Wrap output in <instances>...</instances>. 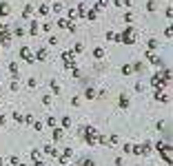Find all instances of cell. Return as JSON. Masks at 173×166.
Masks as SVG:
<instances>
[{
	"label": "cell",
	"instance_id": "1",
	"mask_svg": "<svg viewBox=\"0 0 173 166\" xmlns=\"http://www.w3.org/2000/svg\"><path fill=\"white\" fill-rule=\"evenodd\" d=\"M80 133H82V139L87 142L89 146H93V144H95V137H98V131H95L93 126H80Z\"/></svg>",
	"mask_w": 173,
	"mask_h": 166
},
{
	"label": "cell",
	"instance_id": "2",
	"mask_svg": "<svg viewBox=\"0 0 173 166\" xmlns=\"http://www.w3.org/2000/svg\"><path fill=\"white\" fill-rule=\"evenodd\" d=\"M120 40H122V44H135V27L127 25L125 31L120 33Z\"/></svg>",
	"mask_w": 173,
	"mask_h": 166
},
{
	"label": "cell",
	"instance_id": "3",
	"mask_svg": "<svg viewBox=\"0 0 173 166\" xmlns=\"http://www.w3.org/2000/svg\"><path fill=\"white\" fill-rule=\"evenodd\" d=\"M155 151L162 155V159L166 164H171V144L169 142H155Z\"/></svg>",
	"mask_w": 173,
	"mask_h": 166
},
{
	"label": "cell",
	"instance_id": "4",
	"mask_svg": "<svg viewBox=\"0 0 173 166\" xmlns=\"http://www.w3.org/2000/svg\"><path fill=\"white\" fill-rule=\"evenodd\" d=\"M11 27L9 25H3V22H0V44L3 46H9L11 44Z\"/></svg>",
	"mask_w": 173,
	"mask_h": 166
},
{
	"label": "cell",
	"instance_id": "5",
	"mask_svg": "<svg viewBox=\"0 0 173 166\" xmlns=\"http://www.w3.org/2000/svg\"><path fill=\"white\" fill-rule=\"evenodd\" d=\"M18 53H20V58H22L24 62H27V64H36V58H33V53H31V49H29L27 44H22Z\"/></svg>",
	"mask_w": 173,
	"mask_h": 166
},
{
	"label": "cell",
	"instance_id": "6",
	"mask_svg": "<svg viewBox=\"0 0 173 166\" xmlns=\"http://www.w3.org/2000/svg\"><path fill=\"white\" fill-rule=\"evenodd\" d=\"M60 58H62V62H64V69H69V71L76 69V56H73L71 51H62Z\"/></svg>",
	"mask_w": 173,
	"mask_h": 166
},
{
	"label": "cell",
	"instance_id": "7",
	"mask_svg": "<svg viewBox=\"0 0 173 166\" xmlns=\"http://www.w3.org/2000/svg\"><path fill=\"white\" fill-rule=\"evenodd\" d=\"M71 155H73V151H71V146H67V149H62V153H60L56 159H58L62 166H67V164L71 162Z\"/></svg>",
	"mask_w": 173,
	"mask_h": 166
},
{
	"label": "cell",
	"instance_id": "8",
	"mask_svg": "<svg viewBox=\"0 0 173 166\" xmlns=\"http://www.w3.org/2000/svg\"><path fill=\"white\" fill-rule=\"evenodd\" d=\"M144 56H146V60H151V64H153V66H158V69H162V66H166V64H164V60H162L160 56H153L151 51H146Z\"/></svg>",
	"mask_w": 173,
	"mask_h": 166
},
{
	"label": "cell",
	"instance_id": "9",
	"mask_svg": "<svg viewBox=\"0 0 173 166\" xmlns=\"http://www.w3.org/2000/svg\"><path fill=\"white\" fill-rule=\"evenodd\" d=\"M42 153L49 155V157H58V155H60V151H58L53 144H44V146H42Z\"/></svg>",
	"mask_w": 173,
	"mask_h": 166
},
{
	"label": "cell",
	"instance_id": "10",
	"mask_svg": "<svg viewBox=\"0 0 173 166\" xmlns=\"http://www.w3.org/2000/svg\"><path fill=\"white\" fill-rule=\"evenodd\" d=\"M151 86H153V89H155V91H160V89H162V86H166V82H164V80H162V78H160V73H155V76H153V78H151Z\"/></svg>",
	"mask_w": 173,
	"mask_h": 166
},
{
	"label": "cell",
	"instance_id": "11",
	"mask_svg": "<svg viewBox=\"0 0 173 166\" xmlns=\"http://www.w3.org/2000/svg\"><path fill=\"white\" fill-rule=\"evenodd\" d=\"M27 33H29V36H38V33H40V22H38V20H29Z\"/></svg>",
	"mask_w": 173,
	"mask_h": 166
},
{
	"label": "cell",
	"instance_id": "12",
	"mask_svg": "<svg viewBox=\"0 0 173 166\" xmlns=\"http://www.w3.org/2000/svg\"><path fill=\"white\" fill-rule=\"evenodd\" d=\"M47 56H49V51H47V46H40V49L33 53V58H36V62H44L47 60Z\"/></svg>",
	"mask_w": 173,
	"mask_h": 166
},
{
	"label": "cell",
	"instance_id": "13",
	"mask_svg": "<svg viewBox=\"0 0 173 166\" xmlns=\"http://www.w3.org/2000/svg\"><path fill=\"white\" fill-rule=\"evenodd\" d=\"M9 13H11V5L3 0V2H0V18H7Z\"/></svg>",
	"mask_w": 173,
	"mask_h": 166
},
{
	"label": "cell",
	"instance_id": "14",
	"mask_svg": "<svg viewBox=\"0 0 173 166\" xmlns=\"http://www.w3.org/2000/svg\"><path fill=\"white\" fill-rule=\"evenodd\" d=\"M151 142H142V144H140V155H149L151 153Z\"/></svg>",
	"mask_w": 173,
	"mask_h": 166
},
{
	"label": "cell",
	"instance_id": "15",
	"mask_svg": "<svg viewBox=\"0 0 173 166\" xmlns=\"http://www.w3.org/2000/svg\"><path fill=\"white\" fill-rule=\"evenodd\" d=\"M51 135H53V144H56V142H60V139H62V137H64V131H62V129H60V126H56V129H53V133H51Z\"/></svg>",
	"mask_w": 173,
	"mask_h": 166
},
{
	"label": "cell",
	"instance_id": "16",
	"mask_svg": "<svg viewBox=\"0 0 173 166\" xmlns=\"http://www.w3.org/2000/svg\"><path fill=\"white\" fill-rule=\"evenodd\" d=\"M9 71H11V76H13V80H18V76H20V69H18V62H9Z\"/></svg>",
	"mask_w": 173,
	"mask_h": 166
},
{
	"label": "cell",
	"instance_id": "17",
	"mask_svg": "<svg viewBox=\"0 0 173 166\" xmlns=\"http://www.w3.org/2000/svg\"><path fill=\"white\" fill-rule=\"evenodd\" d=\"M60 124H62V126H60L62 131L71 129V115H62V120H60Z\"/></svg>",
	"mask_w": 173,
	"mask_h": 166
},
{
	"label": "cell",
	"instance_id": "18",
	"mask_svg": "<svg viewBox=\"0 0 173 166\" xmlns=\"http://www.w3.org/2000/svg\"><path fill=\"white\" fill-rule=\"evenodd\" d=\"M158 46H160V44H158V40H155V38H149V40H146V49H149L151 53L158 49Z\"/></svg>",
	"mask_w": 173,
	"mask_h": 166
},
{
	"label": "cell",
	"instance_id": "19",
	"mask_svg": "<svg viewBox=\"0 0 173 166\" xmlns=\"http://www.w3.org/2000/svg\"><path fill=\"white\" fill-rule=\"evenodd\" d=\"M158 102H162V104H169V95L166 93H160V91H155V95H153Z\"/></svg>",
	"mask_w": 173,
	"mask_h": 166
},
{
	"label": "cell",
	"instance_id": "20",
	"mask_svg": "<svg viewBox=\"0 0 173 166\" xmlns=\"http://www.w3.org/2000/svg\"><path fill=\"white\" fill-rule=\"evenodd\" d=\"M118 104H120V109H129V104H131V102H129V98L125 95V93H122L120 100H118Z\"/></svg>",
	"mask_w": 173,
	"mask_h": 166
},
{
	"label": "cell",
	"instance_id": "21",
	"mask_svg": "<svg viewBox=\"0 0 173 166\" xmlns=\"http://www.w3.org/2000/svg\"><path fill=\"white\" fill-rule=\"evenodd\" d=\"M69 25H73V22H69L67 18H60V20L56 22V27H58V29H69Z\"/></svg>",
	"mask_w": 173,
	"mask_h": 166
},
{
	"label": "cell",
	"instance_id": "22",
	"mask_svg": "<svg viewBox=\"0 0 173 166\" xmlns=\"http://www.w3.org/2000/svg\"><path fill=\"white\" fill-rule=\"evenodd\" d=\"M49 89L53 91V95H60V84L56 80H49Z\"/></svg>",
	"mask_w": 173,
	"mask_h": 166
},
{
	"label": "cell",
	"instance_id": "23",
	"mask_svg": "<svg viewBox=\"0 0 173 166\" xmlns=\"http://www.w3.org/2000/svg\"><path fill=\"white\" fill-rule=\"evenodd\" d=\"M31 13H33V7H31V5H24V9H22V18L31 20Z\"/></svg>",
	"mask_w": 173,
	"mask_h": 166
},
{
	"label": "cell",
	"instance_id": "24",
	"mask_svg": "<svg viewBox=\"0 0 173 166\" xmlns=\"http://www.w3.org/2000/svg\"><path fill=\"white\" fill-rule=\"evenodd\" d=\"M118 142H120V137H118L115 133H111V135L107 137V146H115V144H118Z\"/></svg>",
	"mask_w": 173,
	"mask_h": 166
},
{
	"label": "cell",
	"instance_id": "25",
	"mask_svg": "<svg viewBox=\"0 0 173 166\" xmlns=\"http://www.w3.org/2000/svg\"><path fill=\"white\" fill-rule=\"evenodd\" d=\"M93 58L95 60H102L104 58V49H102V46H95V49H93Z\"/></svg>",
	"mask_w": 173,
	"mask_h": 166
},
{
	"label": "cell",
	"instance_id": "26",
	"mask_svg": "<svg viewBox=\"0 0 173 166\" xmlns=\"http://www.w3.org/2000/svg\"><path fill=\"white\" fill-rule=\"evenodd\" d=\"M38 13H40V16H49V13H51V9H49L47 2H42V5L38 7Z\"/></svg>",
	"mask_w": 173,
	"mask_h": 166
},
{
	"label": "cell",
	"instance_id": "27",
	"mask_svg": "<svg viewBox=\"0 0 173 166\" xmlns=\"http://www.w3.org/2000/svg\"><path fill=\"white\" fill-rule=\"evenodd\" d=\"M24 33H27V29H22V27H13L11 29V36H16V38H22Z\"/></svg>",
	"mask_w": 173,
	"mask_h": 166
},
{
	"label": "cell",
	"instance_id": "28",
	"mask_svg": "<svg viewBox=\"0 0 173 166\" xmlns=\"http://www.w3.org/2000/svg\"><path fill=\"white\" fill-rule=\"evenodd\" d=\"M84 13H87V5H84V2H80V5H78V9H76V16H78V18H84Z\"/></svg>",
	"mask_w": 173,
	"mask_h": 166
},
{
	"label": "cell",
	"instance_id": "29",
	"mask_svg": "<svg viewBox=\"0 0 173 166\" xmlns=\"http://www.w3.org/2000/svg\"><path fill=\"white\" fill-rule=\"evenodd\" d=\"M84 98H87V100H95V89H93V86H87Z\"/></svg>",
	"mask_w": 173,
	"mask_h": 166
},
{
	"label": "cell",
	"instance_id": "30",
	"mask_svg": "<svg viewBox=\"0 0 173 166\" xmlns=\"http://www.w3.org/2000/svg\"><path fill=\"white\" fill-rule=\"evenodd\" d=\"M82 51H84V44H82V42H76V44H73V51H71V53L76 56V53H82Z\"/></svg>",
	"mask_w": 173,
	"mask_h": 166
},
{
	"label": "cell",
	"instance_id": "31",
	"mask_svg": "<svg viewBox=\"0 0 173 166\" xmlns=\"http://www.w3.org/2000/svg\"><path fill=\"white\" fill-rule=\"evenodd\" d=\"M42 124H47V126H51V129H56V117H53V115H47V120H44Z\"/></svg>",
	"mask_w": 173,
	"mask_h": 166
},
{
	"label": "cell",
	"instance_id": "32",
	"mask_svg": "<svg viewBox=\"0 0 173 166\" xmlns=\"http://www.w3.org/2000/svg\"><path fill=\"white\" fill-rule=\"evenodd\" d=\"M33 120H36V117H33V115H29V113H27V115H22V124H29V126H31V124H33Z\"/></svg>",
	"mask_w": 173,
	"mask_h": 166
},
{
	"label": "cell",
	"instance_id": "33",
	"mask_svg": "<svg viewBox=\"0 0 173 166\" xmlns=\"http://www.w3.org/2000/svg\"><path fill=\"white\" fill-rule=\"evenodd\" d=\"M51 29H53L51 22H44V25H40V31H44V33H51Z\"/></svg>",
	"mask_w": 173,
	"mask_h": 166
},
{
	"label": "cell",
	"instance_id": "34",
	"mask_svg": "<svg viewBox=\"0 0 173 166\" xmlns=\"http://www.w3.org/2000/svg\"><path fill=\"white\" fill-rule=\"evenodd\" d=\"M84 18H87V20H95V18H98V13H95V9H89V11L84 13Z\"/></svg>",
	"mask_w": 173,
	"mask_h": 166
},
{
	"label": "cell",
	"instance_id": "35",
	"mask_svg": "<svg viewBox=\"0 0 173 166\" xmlns=\"http://www.w3.org/2000/svg\"><path fill=\"white\" fill-rule=\"evenodd\" d=\"M76 18H78V16H76V9H69V11H67V20H69V22H73Z\"/></svg>",
	"mask_w": 173,
	"mask_h": 166
},
{
	"label": "cell",
	"instance_id": "36",
	"mask_svg": "<svg viewBox=\"0 0 173 166\" xmlns=\"http://www.w3.org/2000/svg\"><path fill=\"white\" fill-rule=\"evenodd\" d=\"M11 120H13V122H18V124H22V113H18V111H16V113H11Z\"/></svg>",
	"mask_w": 173,
	"mask_h": 166
},
{
	"label": "cell",
	"instance_id": "37",
	"mask_svg": "<svg viewBox=\"0 0 173 166\" xmlns=\"http://www.w3.org/2000/svg\"><path fill=\"white\" fill-rule=\"evenodd\" d=\"M131 69L135 71V73H140V71H144V64L142 62H135V64H131Z\"/></svg>",
	"mask_w": 173,
	"mask_h": 166
},
{
	"label": "cell",
	"instance_id": "38",
	"mask_svg": "<svg viewBox=\"0 0 173 166\" xmlns=\"http://www.w3.org/2000/svg\"><path fill=\"white\" fill-rule=\"evenodd\" d=\"M49 9H53V13H60L64 7H62V2H53V7H49Z\"/></svg>",
	"mask_w": 173,
	"mask_h": 166
},
{
	"label": "cell",
	"instance_id": "39",
	"mask_svg": "<svg viewBox=\"0 0 173 166\" xmlns=\"http://www.w3.org/2000/svg\"><path fill=\"white\" fill-rule=\"evenodd\" d=\"M155 9H158L155 0H149V2H146V11H155Z\"/></svg>",
	"mask_w": 173,
	"mask_h": 166
},
{
	"label": "cell",
	"instance_id": "40",
	"mask_svg": "<svg viewBox=\"0 0 173 166\" xmlns=\"http://www.w3.org/2000/svg\"><path fill=\"white\" fill-rule=\"evenodd\" d=\"M80 166H95V162H93L91 157H84V159L80 162Z\"/></svg>",
	"mask_w": 173,
	"mask_h": 166
},
{
	"label": "cell",
	"instance_id": "41",
	"mask_svg": "<svg viewBox=\"0 0 173 166\" xmlns=\"http://www.w3.org/2000/svg\"><path fill=\"white\" fill-rule=\"evenodd\" d=\"M129 73H133V69H131V64H125L122 66V76H129Z\"/></svg>",
	"mask_w": 173,
	"mask_h": 166
},
{
	"label": "cell",
	"instance_id": "42",
	"mask_svg": "<svg viewBox=\"0 0 173 166\" xmlns=\"http://www.w3.org/2000/svg\"><path fill=\"white\" fill-rule=\"evenodd\" d=\"M125 22H127V25H131V22H133V11H127V13H125Z\"/></svg>",
	"mask_w": 173,
	"mask_h": 166
},
{
	"label": "cell",
	"instance_id": "43",
	"mask_svg": "<svg viewBox=\"0 0 173 166\" xmlns=\"http://www.w3.org/2000/svg\"><path fill=\"white\" fill-rule=\"evenodd\" d=\"M27 86H29V89H36V86H38V80H36V78H29V80H27Z\"/></svg>",
	"mask_w": 173,
	"mask_h": 166
},
{
	"label": "cell",
	"instance_id": "44",
	"mask_svg": "<svg viewBox=\"0 0 173 166\" xmlns=\"http://www.w3.org/2000/svg\"><path fill=\"white\" fill-rule=\"evenodd\" d=\"M31 126H33L36 131H42V129H44V124H42L40 120H33V124H31Z\"/></svg>",
	"mask_w": 173,
	"mask_h": 166
},
{
	"label": "cell",
	"instance_id": "45",
	"mask_svg": "<svg viewBox=\"0 0 173 166\" xmlns=\"http://www.w3.org/2000/svg\"><path fill=\"white\" fill-rule=\"evenodd\" d=\"M9 164H11V166H18V164H20V157H18V155H11V157H9Z\"/></svg>",
	"mask_w": 173,
	"mask_h": 166
},
{
	"label": "cell",
	"instance_id": "46",
	"mask_svg": "<svg viewBox=\"0 0 173 166\" xmlns=\"http://www.w3.org/2000/svg\"><path fill=\"white\" fill-rule=\"evenodd\" d=\"M109 2H111V0H98V7H100V11H102V9H104Z\"/></svg>",
	"mask_w": 173,
	"mask_h": 166
},
{
	"label": "cell",
	"instance_id": "47",
	"mask_svg": "<svg viewBox=\"0 0 173 166\" xmlns=\"http://www.w3.org/2000/svg\"><path fill=\"white\" fill-rule=\"evenodd\" d=\"M9 89H11V91H18V89H20V82H18V80H13V82L9 84Z\"/></svg>",
	"mask_w": 173,
	"mask_h": 166
},
{
	"label": "cell",
	"instance_id": "48",
	"mask_svg": "<svg viewBox=\"0 0 173 166\" xmlns=\"http://www.w3.org/2000/svg\"><path fill=\"white\" fill-rule=\"evenodd\" d=\"M42 104H44V106L51 104V95H42Z\"/></svg>",
	"mask_w": 173,
	"mask_h": 166
},
{
	"label": "cell",
	"instance_id": "49",
	"mask_svg": "<svg viewBox=\"0 0 173 166\" xmlns=\"http://www.w3.org/2000/svg\"><path fill=\"white\" fill-rule=\"evenodd\" d=\"M133 89H135L138 93H142V91H144V84H142V82H135V86H133Z\"/></svg>",
	"mask_w": 173,
	"mask_h": 166
},
{
	"label": "cell",
	"instance_id": "50",
	"mask_svg": "<svg viewBox=\"0 0 173 166\" xmlns=\"http://www.w3.org/2000/svg\"><path fill=\"white\" fill-rule=\"evenodd\" d=\"M31 159H33V162H36V159H40V151H36V149H33V151H31Z\"/></svg>",
	"mask_w": 173,
	"mask_h": 166
},
{
	"label": "cell",
	"instance_id": "51",
	"mask_svg": "<svg viewBox=\"0 0 173 166\" xmlns=\"http://www.w3.org/2000/svg\"><path fill=\"white\" fill-rule=\"evenodd\" d=\"M71 104H73V106H80L82 100H80V98H71Z\"/></svg>",
	"mask_w": 173,
	"mask_h": 166
},
{
	"label": "cell",
	"instance_id": "52",
	"mask_svg": "<svg viewBox=\"0 0 173 166\" xmlns=\"http://www.w3.org/2000/svg\"><path fill=\"white\" fill-rule=\"evenodd\" d=\"M113 164H115V166H122V164H125V159H122V157H120V155H118V157H115V159H113Z\"/></svg>",
	"mask_w": 173,
	"mask_h": 166
},
{
	"label": "cell",
	"instance_id": "53",
	"mask_svg": "<svg viewBox=\"0 0 173 166\" xmlns=\"http://www.w3.org/2000/svg\"><path fill=\"white\" fill-rule=\"evenodd\" d=\"M71 76H73V78H80V69H78V66L71 69Z\"/></svg>",
	"mask_w": 173,
	"mask_h": 166
},
{
	"label": "cell",
	"instance_id": "54",
	"mask_svg": "<svg viewBox=\"0 0 173 166\" xmlns=\"http://www.w3.org/2000/svg\"><path fill=\"white\" fill-rule=\"evenodd\" d=\"M49 44L56 46V44H58V38H56V36H49Z\"/></svg>",
	"mask_w": 173,
	"mask_h": 166
},
{
	"label": "cell",
	"instance_id": "55",
	"mask_svg": "<svg viewBox=\"0 0 173 166\" xmlns=\"http://www.w3.org/2000/svg\"><path fill=\"white\" fill-rule=\"evenodd\" d=\"M122 151H125V153H131V144H129V142H125V146H122Z\"/></svg>",
	"mask_w": 173,
	"mask_h": 166
},
{
	"label": "cell",
	"instance_id": "56",
	"mask_svg": "<svg viewBox=\"0 0 173 166\" xmlns=\"http://www.w3.org/2000/svg\"><path fill=\"white\" fill-rule=\"evenodd\" d=\"M164 16H166V18H171V16H173V9H171V7H166V9H164Z\"/></svg>",
	"mask_w": 173,
	"mask_h": 166
},
{
	"label": "cell",
	"instance_id": "57",
	"mask_svg": "<svg viewBox=\"0 0 173 166\" xmlns=\"http://www.w3.org/2000/svg\"><path fill=\"white\" fill-rule=\"evenodd\" d=\"M33 166H44V162H42V159H36V162H33Z\"/></svg>",
	"mask_w": 173,
	"mask_h": 166
},
{
	"label": "cell",
	"instance_id": "58",
	"mask_svg": "<svg viewBox=\"0 0 173 166\" xmlns=\"http://www.w3.org/2000/svg\"><path fill=\"white\" fill-rule=\"evenodd\" d=\"M113 5H115V7L120 9V7H122V0H113Z\"/></svg>",
	"mask_w": 173,
	"mask_h": 166
},
{
	"label": "cell",
	"instance_id": "59",
	"mask_svg": "<svg viewBox=\"0 0 173 166\" xmlns=\"http://www.w3.org/2000/svg\"><path fill=\"white\" fill-rule=\"evenodd\" d=\"M5 122H7V117H5V115H0V126H3Z\"/></svg>",
	"mask_w": 173,
	"mask_h": 166
},
{
	"label": "cell",
	"instance_id": "60",
	"mask_svg": "<svg viewBox=\"0 0 173 166\" xmlns=\"http://www.w3.org/2000/svg\"><path fill=\"white\" fill-rule=\"evenodd\" d=\"M3 164H5V159H3V157H0V166H3Z\"/></svg>",
	"mask_w": 173,
	"mask_h": 166
},
{
	"label": "cell",
	"instance_id": "61",
	"mask_svg": "<svg viewBox=\"0 0 173 166\" xmlns=\"http://www.w3.org/2000/svg\"><path fill=\"white\" fill-rule=\"evenodd\" d=\"M18 166H27V164H18Z\"/></svg>",
	"mask_w": 173,
	"mask_h": 166
}]
</instances>
